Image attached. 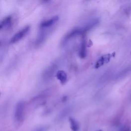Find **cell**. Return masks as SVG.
<instances>
[{"mask_svg": "<svg viewBox=\"0 0 131 131\" xmlns=\"http://www.w3.org/2000/svg\"><path fill=\"white\" fill-rule=\"evenodd\" d=\"M25 104L23 101H18L15 106L14 112V119L16 122L20 124L24 118Z\"/></svg>", "mask_w": 131, "mask_h": 131, "instance_id": "obj_1", "label": "cell"}, {"mask_svg": "<svg viewBox=\"0 0 131 131\" xmlns=\"http://www.w3.org/2000/svg\"><path fill=\"white\" fill-rule=\"evenodd\" d=\"M30 28V26H26L24 27L23 28H22L21 30L18 31L17 32H16L12 37L10 40V43L11 44H14L21 40L29 32Z\"/></svg>", "mask_w": 131, "mask_h": 131, "instance_id": "obj_2", "label": "cell"}, {"mask_svg": "<svg viewBox=\"0 0 131 131\" xmlns=\"http://www.w3.org/2000/svg\"><path fill=\"white\" fill-rule=\"evenodd\" d=\"M84 33L83 29L82 28H74L73 30H72L71 31H70L67 35L64 38V42H67V41L69 40V39H71L72 37L75 36L77 35H79L81 34H82Z\"/></svg>", "mask_w": 131, "mask_h": 131, "instance_id": "obj_3", "label": "cell"}, {"mask_svg": "<svg viewBox=\"0 0 131 131\" xmlns=\"http://www.w3.org/2000/svg\"><path fill=\"white\" fill-rule=\"evenodd\" d=\"M59 17L58 15L54 16L53 17L50 18V19L43 21L41 24L40 27L42 29H44V28H46L52 26L53 24H54L59 20Z\"/></svg>", "mask_w": 131, "mask_h": 131, "instance_id": "obj_4", "label": "cell"}, {"mask_svg": "<svg viewBox=\"0 0 131 131\" xmlns=\"http://www.w3.org/2000/svg\"><path fill=\"white\" fill-rule=\"evenodd\" d=\"M111 58V55L110 54H107L102 56V57H100L96 62L95 65V68L96 69H97L102 65H104L105 63L108 62L110 61V59Z\"/></svg>", "mask_w": 131, "mask_h": 131, "instance_id": "obj_5", "label": "cell"}, {"mask_svg": "<svg viewBox=\"0 0 131 131\" xmlns=\"http://www.w3.org/2000/svg\"><path fill=\"white\" fill-rule=\"evenodd\" d=\"M12 22V17L10 15H9L5 17L4 19L0 23V29L1 30L8 28L11 26Z\"/></svg>", "mask_w": 131, "mask_h": 131, "instance_id": "obj_6", "label": "cell"}, {"mask_svg": "<svg viewBox=\"0 0 131 131\" xmlns=\"http://www.w3.org/2000/svg\"><path fill=\"white\" fill-rule=\"evenodd\" d=\"M79 55L80 58L81 59L85 58L87 55V46L86 42L85 40H82L80 44L79 51Z\"/></svg>", "mask_w": 131, "mask_h": 131, "instance_id": "obj_7", "label": "cell"}, {"mask_svg": "<svg viewBox=\"0 0 131 131\" xmlns=\"http://www.w3.org/2000/svg\"><path fill=\"white\" fill-rule=\"evenodd\" d=\"M56 76L62 84L66 83L67 80V75L66 73L63 70L58 71L56 74Z\"/></svg>", "mask_w": 131, "mask_h": 131, "instance_id": "obj_8", "label": "cell"}, {"mask_svg": "<svg viewBox=\"0 0 131 131\" xmlns=\"http://www.w3.org/2000/svg\"><path fill=\"white\" fill-rule=\"evenodd\" d=\"M56 66L55 65H52L51 67H49L48 69L45 71V73L44 74V78L45 79H48L51 78L53 76L54 73L55 72V69H56Z\"/></svg>", "mask_w": 131, "mask_h": 131, "instance_id": "obj_9", "label": "cell"}, {"mask_svg": "<svg viewBox=\"0 0 131 131\" xmlns=\"http://www.w3.org/2000/svg\"><path fill=\"white\" fill-rule=\"evenodd\" d=\"M69 121L70 124L71 129L72 131H78L79 126L77 121L72 117L69 118Z\"/></svg>", "mask_w": 131, "mask_h": 131, "instance_id": "obj_10", "label": "cell"}, {"mask_svg": "<svg viewBox=\"0 0 131 131\" xmlns=\"http://www.w3.org/2000/svg\"><path fill=\"white\" fill-rule=\"evenodd\" d=\"M45 128H41L40 129H37L35 131H45Z\"/></svg>", "mask_w": 131, "mask_h": 131, "instance_id": "obj_11", "label": "cell"}, {"mask_svg": "<svg viewBox=\"0 0 131 131\" xmlns=\"http://www.w3.org/2000/svg\"><path fill=\"white\" fill-rule=\"evenodd\" d=\"M120 131H131V130L129 128H125V129L121 130Z\"/></svg>", "mask_w": 131, "mask_h": 131, "instance_id": "obj_12", "label": "cell"}, {"mask_svg": "<svg viewBox=\"0 0 131 131\" xmlns=\"http://www.w3.org/2000/svg\"><path fill=\"white\" fill-rule=\"evenodd\" d=\"M102 131L101 130H99V131Z\"/></svg>", "mask_w": 131, "mask_h": 131, "instance_id": "obj_13", "label": "cell"}]
</instances>
